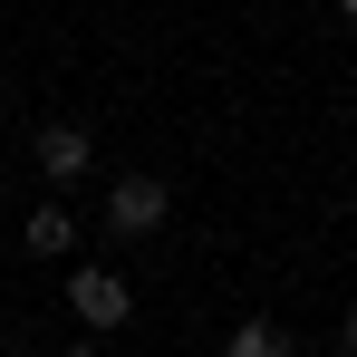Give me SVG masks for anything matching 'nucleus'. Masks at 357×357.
Here are the masks:
<instances>
[{"label": "nucleus", "mask_w": 357, "mask_h": 357, "mask_svg": "<svg viewBox=\"0 0 357 357\" xmlns=\"http://www.w3.org/2000/svg\"><path fill=\"white\" fill-rule=\"evenodd\" d=\"M68 309H77V328H126L135 290H126L107 261H77V271H68Z\"/></svg>", "instance_id": "f257e3e1"}, {"label": "nucleus", "mask_w": 357, "mask_h": 357, "mask_svg": "<svg viewBox=\"0 0 357 357\" xmlns=\"http://www.w3.org/2000/svg\"><path fill=\"white\" fill-rule=\"evenodd\" d=\"M165 213H174V183H155V174H126L116 193H107V222H116L126 241H135V232H155Z\"/></svg>", "instance_id": "f03ea898"}, {"label": "nucleus", "mask_w": 357, "mask_h": 357, "mask_svg": "<svg viewBox=\"0 0 357 357\" xmlns=\"http://www.w3.org/2000/svg\"><path fill=\"white\" fill-rule=\"evenodd\" d=\"M87 165H97V135L87 126H39V174L49 183H77Z\"/></svg>", "instance_id": "7ed1b4c3"}, {"label": "nucleus", "mask_w": 357, "mask_h": 357, "mask_svg": "<svg viewBox=\"0 0 357 357\" xmlns=\"http://www.w3.org/2000/svg\"><path fill=\"white\" fill-rule=\"evenodd\" d=\"M29 251H39V261H59V251H77V222H68L59 203H39V213H29Z\"/></svg>", "instance_id": "20e7f679"}, {"label": "nucleus", "mask_w": 357, "mask_h": 357, "mask_svg": "<svg viewBox=\"0 0 357 357\" xmlns=\"http://www.w3.org/2000/svg\"><path fill=\"white\" fill-rule=\"evenodd\" d=\"M222 357H299V348L280 338V328H271V319H241V328H232V348H222Z\"/></svg>", "instance_id": "39448f33"}, {"label": "nucleus", "mask_w": 357, "mask_h": 357, "mask_svg": "<svg viewBox=\"0 0 357 357\" xmlns=\"http://www.w3.org/2000/svg\"><path fill=\"white\" fill-rule=\"evenodd\" d=\"M338 348H348V357H357V309H348V319H338Z\"/></svg>", "instance_id": "423d86ee"}, {"label": "nucleus", "mask_w": 357, "mask_h": 357, "mask_svg": "<svg viewBox=\"0 0 357 357\" xmlns=\"http://www.w3.org/2000/svg\"><path fill=\"white\" fill-rule=\"evenodd\" d=\"M338 10H348V20H357V0H338Z\"/></svg>", "instance_id": "0eeeda50"}, {"label": "nucleus", "mask_w": 357, "mask_h": 357, "mask_svg": "<svg viewBox=\"0 0 357 357\" xmlns=\"http://www.w3.org/2000/svg\"><path fill=\"white\" fill-rule=\"evenodd\" d=\"M68 357H97V348H68Z\"/></svg>", "instance_id": "6e6552de"}]
</instances>
